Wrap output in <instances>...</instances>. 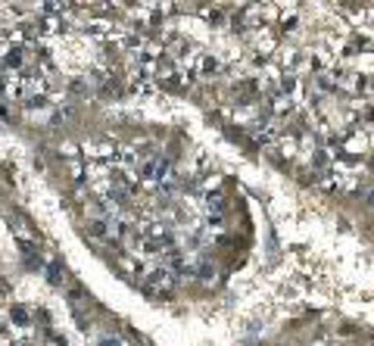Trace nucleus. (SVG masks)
<instances>
[{"label": "nucleus", "instance_id": "1", "mask_svg": "<svg viewBox=\"0 0 374 346\" xmlns=\"http://www.w3.org/2000/svg\"><path fill=\"white\" fill-rule=\"evenodd\" d=\"M59 271H63L59 265H50V284H59Z\"/></svg>", "mask_w": 374, "mask_h": 346}]
</instances>
